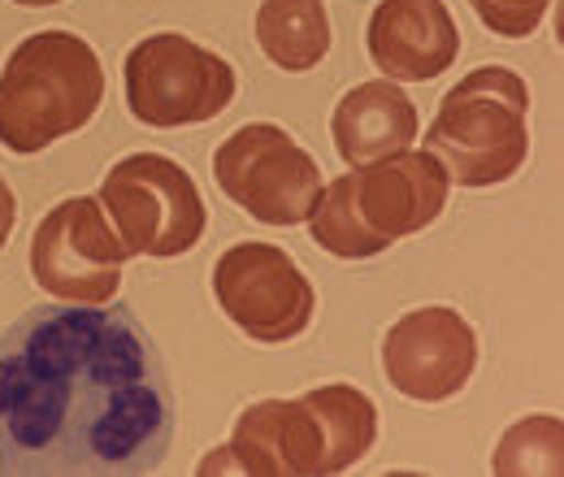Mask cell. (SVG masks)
<instances>
[{
    "label": "cell",
    "mask_w": 564,
    "mask_h": 477,
    "mask_svg": "<svg viewBox=\"0 0 564 477\" xmlns=\"http://www.w3.org/2000/svg\"><path fill=\"white\" fill-rule=\"evenodd\" d=\"M13 221H18V200H13V192H9V183H4V174H0V248L9 243Z\"/></svg>",
    "instance_id": "e0dca14e"
},
{
    "label": "cell",
    "mask_w": 564,
    "mask_h": 477,
    "mask_svg": "<svg viewBox=\"0 0 564 477\" xmlns=\"http://www.w3.org/2000/svg\"><path fill=\"white\" fill-rule=\"evenodd\" d=\"M13 4H22V9H48V4H62V0H13Z\"/></svg>",
    "instance_id": "ac0fdd59"
},
{
    "label": "cell",
    "mask_w": 564,
    "mask_h": 477,
    "mask_svg": "<svg viewBox=\"0 0 564 477\" xmlns=\"http://www.w3.org/2000/svg\"><path fill=\"white\" fill-rule=\"evenodd\" d=\"M530 87L517 69H469L443 100L425 131V152L456 187H499L521 174L530 156Z\"/></svg>",
    "instance_id": "5b68a950"
},
{
    "label": "cell",
    "mask_w": 564,
    "mask_h": 477,
    "mask_svg": "<svg viewBox=\"0 0 564 477\" xmlns=\"http://www.w3.org/2000/svg\"><path fill=\"white\" fill-rule=\"evenodd\" d=\"M213 178L226 200L261 226H300L322 196V170L274 122H252L226 135L213 152Z\"/></svg>",
    "instance_id": "ba28073f"
},
{
    "label": "cell",
    "mask_w": 564,
    "mask_h": 477,
    "mask_svg": "<svg viewBox=\"0 0 564 477\" xmlns=\"http://www.w3.org/2000/svg\"><path fill=\"white\" fill-rule=\"evenodd\" d=\"M561 421L556 416H525L521 425H512L503 438H499V452H495V474L512 477V474H561Z\"/></svg>",
    "instance_id": "9a60e30c"
},
{
    "label": "cell",
    "mask_w": 564,
    "mask_h": 477,
    "mask_svg": "<svg viewBox=\"0 0 564 477\" xmlns=\"http://www.w3.org/2000/svg\"><path fill=\"white\" fill-rule=\"evenodd\" d=\"M127 257L100 196L53 205L31 235V278L62 304H109L122 286Z\"/></svg>",
    "instance_id": "9c48e42d"
},
{
    "label": "cell",
    "mask_w": 564,
    "mask_h": 477,
    "mask_svg": "<svg viewBox=\"0 0 564 477\" xmlns=\"http://www.w3.org/2000/svg\"><path fill=\"white\" fill-rule=\"evenodd\" d=\"M105 100V69L70 31L26 35L0 69V143L18 156L83 131Z\"/></svg>",
    "instance_id": "277c9868"
},
{
    "label": "cell",
    "mask_w": 564,
    "mask_h": 477,
    "mask_svg": "<svg viewBox=\"0 0 564 477\" xmlns=\"http://www.w3.org/2000/svg\"><path fill=\"white\" fill-rule=\"evenodd\" d=\"M122 74H127L131 118L156 131L213 122L235 100L239 87L226 57H217L178 31H156L140 40L127 53Z\"/></svg>",
    "instance_id": "52a82bcc"
},
{
    "label": "cell",
    "mask_w": 564,
    "mask_h": 477,
    "mask_svg": "<svg viewBox=\"0 0 564 477\" xmlns=\"http://www.w3.org/2000/svg\"><path fill=\"white\" fill-rule=\"evenodd\" d=\"M447 170L430 152H395L322 187L308 213V235L339 261H369L391 243L438 221L447 208Z\"/></svg>",
    "instance_id": "3957f363"
},
{
    "label": "cell",
    "mask_w": 564,
    "mask_h": 477,
    "mask_svg": "<svg viewBox=\"0 0 564 477\" xmlns=\"http://www.w3.org/2000/svg\"><path fill=\"white\" fill-rule=\"evenodd\" d=\"M221 313L257 343L300 339L317 313V291L279 243H235L213 265Z\"/></svg>",
    "instance_id": "30bf717a"
},
{
    "label": "cell",
    "mask_w": 564,
    "mask_h": 477,
    "mask_svg": "<svg viewBox=\"0 0 564 477\" xmlns=\"http://www.w3.org/2000/svg\"><path fill=\"white\" fill-rule=\"evenodd\" d=\"M100 205L131 257H187L209 226L196 178L165 152L122 156L100 183Z\"/></svg>",
    "instance_id": "8992f818"
},
{
    "label": "cell",
    "mask_w": 564,
    "mask_h": 477,
    "mask_svg": "<svg viewBox=\"0 0 564 477\" xmlns=\"http://www.w3.org/2000/svg\"><path fill=\"white\" fill-rule=\"evenodd\" d=\"M365 48L391 83H430L460 57V31L443 0H378Z\"/></svg>",
    "instance_id": "7c38bea8"
},
{
    "label": "cell",
    "mask_w": 564,
    "mask_h": 477,
    "mask_svg": "<svg viewBox=\"0 0 564 477\" xmlns=\"http://www.w3.org/2000/svg\"><path fill=\"white\" fill-rule=\"evenodd\" d=\"M257 44L286 74H308L330 53V18L322 0H261Z\"/></svg>",
    "instance_id": "5bb4252c"
},
{
    "label": "cell",
    "mask_w": 564,
    "mask_h": 477,
    "mask_svg": "<svg viewBox=\"0 0 564 477\" xmlns=\"http://www.w3.org/2000/svg\"><path fill=\"white\" fill-rule=\"evenodd\" d=\"M474 13L482 18V26L499 40H525L539 31L543 13L552 0H469Z\"/></svg>",
    "instance_id": "2e32d148"
},
{
    "label": "cell",
    "mask_w": 564,
    "mask_h": 477,
    "mask_svg": "<svg viewBox=\"0 0 564 477\" xmlns=\"http://www.w3.org/2000/svg\"><path fill=\"white\" fill-rule=\"evenodd\" d=\"M378 443V409L348 382L317 387L300 400H261L239 416L217 460L200 474L252 477H330L365 460Z\"/></svg>",
    "instance_id": "7a4b0ae2"
},
{
    "label": "cell",
    "mask_w": 564,
    "mask_h": 477,
    "mask_svg": "<svg viewBox=\"0 0 564 477\" xmlns=\"http://www.w3.org/2000/svg\"><path fill=\"white\" fill-rule=\"evenodd\" d=\"M330 135L335 148L348 165H369L382 156H395L404 148H413L417 139V105L404 96L400 83H360L352 87L330 118Z\"/></svg>",
    "instance_id": "4fadbf2b"
},
{
    "label": "cell",
    "mask_w": 564,
    "mask_h": 477,
    "mask_svg": "<svg viewBox=\"0 0 564 477\" xmlns=\"http://www.w3.org/2000/svg\"><path fill=\"white\" fill-rule=\"evenodd\" d=\"M382 369L400 395L417 404H443L469 387L478 369V335L447 304L413 308L387 330Z\"/></svg>",
    "instance_id": "8fae6325"
},
{
    "label": "cell",
    "mask_w": 564,
    "mask_h": 477,
    "mask_svg": "<svg viewBox=\"0 0 564 477\" xmlns=\"http://www.w3.org/2000/svg\"><path fill=\"white\" fill-rule=\"evenodd\" d=\"M174 443V387L127 304H35L0 335V474L143 477Z\"/></svg>",
    "instance_id": "6da1fadb"
}]
</instances>
